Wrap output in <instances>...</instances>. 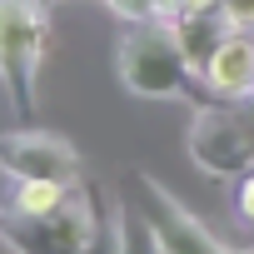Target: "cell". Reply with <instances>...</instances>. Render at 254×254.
Here are the masks:
<instances>
[{
  "label": "cell",
  "instance_id": "1",
  "mask_svg": "<svg viewBox=\"0 0 254 254\" xmlns=\"http://www.w3.org/2000/svg\"><path fill=\"white\" fill-rule=\"evenodd\" d=\"M115 70H120V85L140 100H190L194 80H199L175 25L160 15L125 25L120 50H115Z\"/></svg>",
  "mask_w": 254,
  "mask_h": 254
},
{
  "label": "cell",
  "instance_id": "2",
  "mask_svg": "<svg viewBox=\"0 0 254 254\" xmlns=\"http://www.w3.org/2000/svg\"><path fill=\"white\" fill-rule=\"evenodd\" d=\"M50 50L45 0H0V90L20 120L35 115V85Z\"/></svg>",
  "mask_w": 254,
  "mask_h": 254
},
{
  "label": "cell",
  "instance_id": "3",
  "mask_svg": "<svg viewBox=\"0 0 254 254\" xmlns=\"http://www.w3.org/2000/svg\"><path fill=\"white\" fill-rule=\"evenodd\" d=\"M185 150L209 180H239L244 170H254V105L249 100H199Z\"/></svg>",
  "mask_w": 254,
  "mask_h": 254
},
{
  "label": "cell",
  "instance_id": "4",
  "mask_svg": "<svg viewBox=\"0 0 254 254\" xmlns=\"http://www.w3.org/2000/svg\"><path fill=\"white\" fill-rule=\"evenodd\" d=\"M0 244L5 249H20V254H75V249H95L105 244L100 234V209H95V194L90 185L80 180L75 194L50 209V214H15L0 204Z\"/></svg>",
  "mask_w": 254,
  "mask_h": 254
},
{
  "label": "cell",
  "instance_id": "5",
  "mask_svg": "<svg viewBox=\"0 0 254 254\" xmlns=\"http://www.w3.org/2000/svg\"><path fill=\"white\" fill-rule=\"evenodd\" d=\"M0 175L5 180H80V150L50 130H5L0 135Z\"/></svg>",
  "mask_w": 254,
  "mask_h": 254
},
{
  "label": "cell",
  "instance_id": "6",
  "mask_svg": "<svg viewBox=\"0 0 254 254\" xmlns=\"http://www.w3.org/2000/svg\"><path fill=\"white\" fill-rule=\"evenodd\" d=\"M135 180V194H140V204H145V214H150V229H155V239H160V254H214V249H224V239L204 224V219H194L155 175H130Z\"/></svg>",
  "mask_w": 254,
  "mask_h": 254
},
{
  "label": "cell",
  "instance_id": "7",
  "mask_svg": "<svg viewBox=\"0 0 254 254\" xmlns=\"http://www.w3.org/2000/svg\"><path fill=\"white\" fill-rule=\"evenodd\" d=\"M199 85L214 95V100H244L254 90V40L249 30H229L224 45L214 50V60L204 65Z\"/></svg>",
  "mask_w": 254,
  "mask_h": 254
},
{
  "label": "cell",
  "instance_id": "8",
  "mask_svg": "<svg viewBox=\"0 0 254 254\" xmlns=\"http://www.w3.org/2000/svg\"><path fill=\"white\" fill-rule=\"evenodd\" d=\"M170 25H175V35H180V45H185L194 75H204V65L214 60V50H219L224 35H229L224 15H219V10H180V15H170Z\"/></svg>",
  "mask_w": 254,
  "mask_h": 254
},
{
  "label": "cell",
  "instance_id": "9",
  "mask_svg": "<svg viewBox=\"0 0 254 254\" xmlns=\"http://www.w3.org/2000/svg\"><path fill=\"white\" fill-rule=\"evenodd\" d=\"M75 185H65V180H10L5 209H15V214H50V209H60L75 194Z\"/></svg>",
  "mask_w": 254,
  "mask_h": 254
},
{
  "label": "cell",
  "instance_id": "10",
  "mask_svg": "<svg viewBox=\"0 0 254 254\" xmlns=\"http://www.w3.org/2000/svg\"><path fill=\"white\" fill-rule=\"evenodd\" d=\"M234 214L254 229V170H244V175L234 180Z\"/></svg>",
  "mask_w": 254,
  "mask_h": 254
},
{
  "label": "cell",
  "instance_id": "11",
  "mask_svg": "<svg viewBox=\"0 0 254 254\" xmlns=\"http://www.w3.org/2000/svg\"><path fill=\"white\" fill-rule=\"evenodd\" d=\"M219 15L229 30H254V0H219Z\"/></svg>",
  "mask_w": 254,
  "mask_h": 254
},
{
  "label": "cell",
  "instance_id": "12",
  "mask_svg": "<svg viewBox=\"0 0 254 254\" xmlns=\"http://www.w3.org/2000/svg\"><path fill=\"white\" fill-rule=\"evenodd\" d=\"M105 5H110L120 20H155V15H160V0H105Z\"/></svg>",
  "mask_w": 254,
  "mask_h": 254
},
{
  "label": "cell",
  "instance_id": "13",
  "mask_svg": "<svg viewBox=\"0 0 254 254\" xmlns=\"http://www.w3.org/2000/svg\"><path fill=\"white\" fill-rule=\"evenodd\" d=\"M180 10H219V0H180Z\"/></svg>",
  "mask_w": 254,
  "mask_h": 254
},
{
  "label": "cell",
  "instance_id": "14",
  "mask_svg": "<svg viewBox=\"0 0 254 254\" xmlns=\"http://www.w3.org/2000/svg\"><path fill=\"white\" fill-rule=\"evenodd\" d=\"M244 100H249V105H254V90H249V95H244Z\"/></svg>",
  "mask_w": 254,
  "mask_h": 254
},
{
  "label": "cell",
  "instance_id": "15",
  "mask_svg": "<svg viewBox=\"0 0 254 254\" xmlns=\"http://www.w3.org/2000/svg\"><path fill=\"white\" fill-rule=\"evenodd\" d=\"M45 5H50V0H45Z\"/></svg>",
  "mask_w": 254,
  "mask_h": 254
}]
</instances>
